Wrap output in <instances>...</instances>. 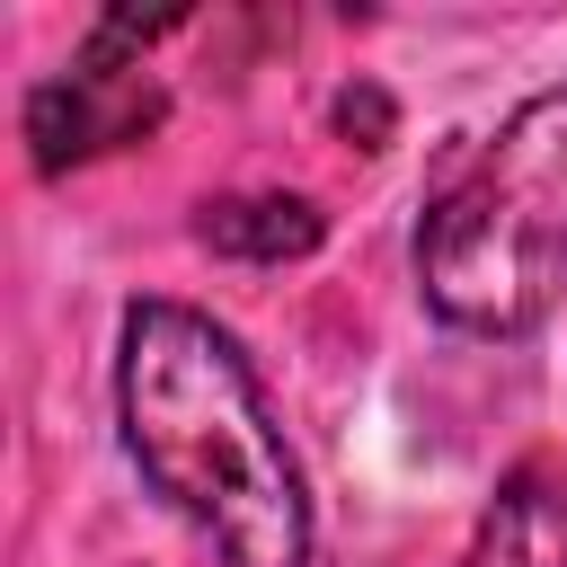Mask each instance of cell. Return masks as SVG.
<instances>
[{"label":"cell","mask_w":567,"mask_h":567,"mask_svg":"<svg viewBox=\"0 0 567 567\" xmlns=\"http://www.w3.org/2000/svg\"><path fill=\"white\" fill-rule=\"evenodd\" d=\"M461 567H567V470L514 461L461 549Z\"/></svg>","instance_id":"277c9868"},{"label":"cell","mask_w":567,"mask_h":567,"mask_svg":"<svg viewBox=\"0 0 567 567\" xmlns=\"http://www.w3.org/2000/svg\"><path fill=\"white\" fill-rule=\"evenodd\" d=\"M115 416L133 470L221 567H310V487L230 328L186 301H133L115 337Z\"/></svg>","instance_id":"6da1fadb"},{"label":"cell","mask_w":567,"mask_h":567,"mask_svg":"<svg viewBox=\"0 0 567 567\" xmlns=\"http://www.w3.org/2000/svg\"><path fill=\"white\" fill-rule=\"evenodd\" d=\"M416 292L470 337H532L567 301V89L478 133L416 221Z\"/></svg>","instance_id":"7a4b0ae2"},{"label":"cell","mask_w":567,"mask_h":567,"mask_svg":"<svg viewBox=\"0 0 567 567\" xmlns=\"http://www.w3.org/2000/svg\"><path fill=\"white\" fill-rule=\"evenodd\" d=\"M168 27H177V9H151V18L106 9V18L89 27V44H80L53 80L27 89V159H35L44 177L89 168V159L133 151V142L159 133L168 89H159V71L142 62V44L168 35Z\"/></svg>","instance_id":"3957f363"},{"label":"cell","mask_w":567,"mask_h":567,"mask_svg":"<svg viewBox=\"0 0 567 567\" xmlns=\"http://www.w3.org/2000/svg\"><path fill=\"white\" fill-rule=\"evenodd\" d=\"M319 204L310 195H221L195 213V239L213 257H248V266H284V257H310L319 248Z\"/></svg>","instance_id":"5b68a950"}]
</instances>
